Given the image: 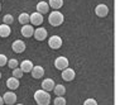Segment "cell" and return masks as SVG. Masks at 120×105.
Wrapping results in <instances>:
<instances>
[{"mask_svg":"<svg viewBox=\"0 0 120 105\" xmlns=\"http://www.w3.org/2000/svg\"><path fill=\"white\" fill-rule=\"evenodd\" d=\"M3 20H4V24L10 25V24H13V23H14V18H13L11 14H6V15H4Z\"/></svg>","mask_w":120,"mask_h":105,"instance_id":"44dd1931","label":"cell"},{"mask_svg":"<svg viewBox=\"0 0 120 105\" xmlns=\"http://www.w3.org/2000/svg\"><path fill=\"white\" fill-rule=\"evenodd\" d=\"M83 105H97V101L95 99H92V97H89V99L83 101Z\"/></svg>","mask_w":120,"mask_h":105,"instance_id":"d4e9b609","label":"cell"},{"mask_svg":"<svg viewBox=\"0 0 120 105\" xmlns=\"http://www.w3.org/2000/svg\"><path fill=\"white\" fill-rule=\"evenodd\" d=\"M29 22H30L33 25H41L42 23H43V15L35 12L32 15H29Z\"/></svg>","mask_w":120,"mask_h":105,"instance_id":"30bf717a","label":"cell"},{"mask_svg":"<svg viewBox=\"0 0 120 105\" xmlns=\"http://www.w3.org/2000/svg\"><path fill=\"white\" fill-rule=\"evenodd\" d=\"M20 33L23 34V37L25 38H30L32 35H33L34 31H33V25L32 24H24L23 27L20 29Z\"/></svg>","mask_w":120,"mask_h":105,"instance_id":"8fae6325","label":"cell"},{"mask_svg":"<svg viewBox=\"0 0 120 105\" xmlns=\"http://www.w3.org/2000/svg\"><path fill=\"white\" fill-rule=\"evenodd\" d=\"M68 65H70L68 58H67V57H63V56H60V57H57L56 60H54V67H56L57 70L63 71L64 68L68 67Z\"/></svg>","mask_w":120,"mask_h":105,"instance_id":"3957f363","label":"cell"},{"mask_svg":"<svg viewBox=\"0 0 120 105\" xmlns=\"http://www.w3.org/2000/svg\"><path fill=\"white\" fill-rule=\"evenodd\" d=\"M34 38L37 39V41H44V39L47 38V35H48V32H47V29L46 28H43V27H38L37 29L34 31Z\"/></svg>","mask_w":120,"mask_h":105,"instance_id":"5b68a950","label":"cell"},{"mask_svg":"<svg viewBox=\"0 0 120 105\" xmlns=\"http://www.w3.org/2000/svg\"><path fill=\"white\" fill-rule=\"evenodd\" d=\"M23 74H24V72L22 71L19 67H17V68H14V70H13V77L18 78V80H19V78L23 77Z\"/></svg>","mask_w":120,"mask_h":105,"instance_id":"7402d4cb","label":"cell"},{"mask_svg":"<svg viewBox=\"0 0 120 105\" xmlns=\"http://www.w3.org/2000/svg\"><path fill=\"white\" fill-rule=\"evenodd\" d=\"M54 105H66V99L63 96H57L56 99L53 100Z\"/></svg>","mask_w":120,"mask_h":105,"instance_id":"cb8c5ba5","label":"cell"},{"mask_svg":"<svg viewBox=\"0 0 120 105\" xmlns=\"http://www.w3.org/2000/svg\"><path fill=\"white\" fill-rule=\"evenodd\" d=\"M19 80L18 78H15V77H9L8 80H6V86H8L10 90H17V89L19 87Z\"/></svg>","mask_w":120,"mask_h":105,"instance_id":"9a60e30c","label":"cell"},{"mask_svg":"<svg viewBox=\"0 0 120 105\" xmlns=\"http://www.w3.org/2000/svg\"><path fill=\"white\" fill-rule=\"evenodd\" d=\"M95 14L97 15V17H100V18H105L106 15L109 14V8H108L105 4H99V5H96V8H95Z\"/></svg>","mask_w":120,"mask_h":105,"instance_id":"ba28073f","label":"cell"},{"mask_svg":"<svg viewBox=\"0 0 120 105\" xmlns=\"http://www.w3.org/2000/svg\"><path fill=\"white\" fill-rule=\"evenodd\" d=\"M11 50L15 52V53H23L25 51V43L22 39H17V41L13 42L11 44Z\"/></svg>","mask_w":120,"mask_h":105,"instance_id":"8992f818","label":"cell"},{"mask_svg":"<svg viewBox=\"0 0 120 105\" xmlns=\"http://www.w3.org/2000/svg\"><path fill=\"white\" fill-rule=\"evenodd\" d=\"M10 25H6V24H1L0 25V37L1 38H8L10 35Z\"/></svg>","mask_w":120,"mask_h":105,"instance_id":"e0dca14e","label":"cell"},{"mask_svg":"<svg viewBox=\"0 0 120 105\" xmlns=\"http://www.w3.org/2000/svg\"><path fill=\"white\" fill-rule=\"evenodd\" d=\"M63 44V41L60 35H52V37L48 39V46L52 48V50H58L61 48Z\"/></svg>","mask_w":120,"mask_h":105,"instance_id":"277c9868","label":"cell"},{"mask_svg":"<svg viewBox=\"0 0 120 105\" xmlns=\"http://www.w3.org/2000/svg\"><path fill=\"white\" fill-rule=\"evenodd\" d=\"M34 100L38 105H49L51 104V95L44 90H37L34 93Z\"/></svg>","mask_w":120,"mask_h":105,"instance_id":"6da1fadb","label":"cell"},{"mask_svg":"<svg viewBox=\"0 0 120 105\" xmlns=\"http://www.w3.org/2000/svg\"><path fill=\"white\" fill-rule=\"evenodd\" d=\"M0 78H1V72H0Z\"/></svg>","mask_w":120,"mask_h":105,"instance_id":"83f0119b","label":"cell"},{"mask_svg":"<svg viewBox=\"0 0 120 105\" xmlns=\"http://www.w3.org/2000/svg\"><path fill=\"white\" fill-rule=\"evenodd\" d=\"M48 5H49V8H52L53 10H58V9H61L63 6V0H49Z\"/></svg>","mask_w":120,"mask_h":105,"instance_id":"ac0fdd59","label":"cell"},{"mask_svg":"<svg viewBox=\"0 0 120 105\" xmlns=\"http://www.w3.org/2000/svg\"><path fill=\"white\" fill-rule=\"evenodd\" d=\"M0 10H1V4H0Z\"/></svg>","mask_w":120,"mask_h":105,"instance_id":"f1b7e54d","label":"cell"},{"mask_svg":"<svg viewBox=\"0 0 120 105\" xmlns=\"http://www.w3.org/2000/svg\"><path fill=\"white\" fill-rule=\"evenodd\" d=\"M18 20L20 24H28L29 23V14L28 13H22V14H19V17H18Z\"/></svg>","mask_w":120,"mask_h":105,"instance_id":"ffe728a7","label":"cell"},{"mask_svg":"<svg viewBox=\"0 0 120 105\" xmlns=\"http://www.w3.org/2000/svg\"><path fill=\"white\" fill-rule=\"evenodd\" d=\"M30 74H32V76H33V78H42L44 75V68L42 66H33Z\"/></svg>","mask_w":120,"mask_h":105,"instance_id":"4fadbf2b","label":"cell"},{"mask_svg":"<svg viewBox=\"0 0 120 105\" xmlns=\"http://www.w3.org/2000/svg\"><path fill=\"white\" fill-rule=\"evenodd\" d=\"M3 100H4V104L6 105H13L17 103V95H15L13 91H8L3 95Z\"/></svg>","mask_w":120,"mask_h":105,"instance_id":"52a82bcc","label":"cell"},{"mask_svg":"<svg viewBox=\"0 0 120 105\" xmlns=\"http://www.w3.org/2000/svg\"><path fill=\"white\" fill-rule=\"evenodd\" d=\"M6 65H8L11 70H14V68H17L19 66V62H18V60H15V58H11V60H8V63Z\"/></svg>","mask_w":120,"mask_h":105,"instance_id":"603a6c76","label":"cell"},{"mask_svg":"<svg viewBox=\"0 0 120 105\" xmlns=\"http://www.w3.org/2000/svg\"><path fill=\"white\" fill-rule=\"evenodd\" d=\"M19 68H20L23 72H30L32 68H33V62H32L30 60H24L20 63V67Z\"/></svg>","mask_w":120,"mask_h":105,"instance_id":"2e32d148","label":"cell"},{"mask_svg":"<svg viewBox=\"0 0 120 105\" xmlns=\"http://www.w3.org/2000/svg\"><path fill=\"white\" fill-rule=\"evenodd\" d=\"M53 91L57 96H63V95L66 94V87H64L63 85H54Z\"/></svg>","mask_w":120,"mask_h":105,"instance_id":"d6986e66","label":"cell"},{"mask_svg":"<svg viewBox=\"0 0 120 105\" xmlns=\"http://www.w3.org/2000/svg\"><path fill=\"white\" fill-rule=\"evenodd\" d=\"M17 105H23V104H17Z\"/></svg>","mask_w":120,"mask_h":105,"instance_id":"f546056e","label":"cell"},{"mask_svg":"<svg viewBox=\"0 0 120 105\" xmlns=\"http://www.w3.org/2000/svg\"><path fill=\"white\" fill-rule=\"evenodd\" d=\"M8 63V58H6L5 54H0V67L5 66V65Z\"/></svg>","mask_w":120,"mask_h":105,"instance_id":"484cf974","label":"cell"},{"mask_svg":"<svg viewBox=\"0 0 120 105\" xmlns=\"http://www.w3.org/2000/svg\"><path fill=\"white\" fill-rule=\"evenodd\" d=\"M61 76H62V78L64 81H72L73 78H75V76H76V72H75L72 68H70V67H67V68H64V70L62 71V75H61Z\"/></svg>","mask_w":120,"mask_h":105,"instance_id":"9c48e42d","label":"cell"},{"mask_svg":"<svg viewBox=\"0 0 120 105\" xmlns=\"http://www.w3.org/2000/svg\"><path fill=\"white\" fill-rule=\"evenodd\" d=\"M49 12V5H48V3L46 1H39L37 4V13H39V14H47V13Z\"/></svg>","mask_w":120,"mask_h":105,"instance_id":"5bb4252c","label":"cell"},{"mask_svg":"<svg viewBox=\"0 0 120 105\" xmlns=\"http://www.w3.org/2000/svg\"><path fill=\"white\" fill-rule=\"evenodd\" d=\"M0 105H4V100H3L1 96H0Z\"/></svg>","mask_w":120,"mask_h":105,"instance_id":"4316f807","label":"cell"},{"mask_svg":"<svg viewBox=\"0 0 120 105\" xmlns=\"http://www.w3.org/2000/svg\"><path fill=\"white\" fill-rule=\"evenodd\" d=\"M54 81L52 80V78H44L43 82H42V90L47 91V93H49V91H52L54 89Z\"/></svg>","mask_w":120,"mask_h":105,"instance_id":"7c38bea8","label":"cell"},{"mask_svg":"<svg viewBox=\"0 0 120 105\" xmlns=\"http://www.w3.org/2000/svg\"><path fill=\"white\" fill-rule=\"evenodd\" d=\"M63 20H64L63 14L58 10H53L49 14V17H48V22H49V24L52 27H60L63 23Z\"/></svg>","mask_w":120,"mask_h":105,"instance_id":"7a4b0ae2","label":"cell"}]
</instances>
